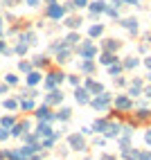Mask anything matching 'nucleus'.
<instances>
[{"instance_id": "7ed1b4c3", "label": "nucleus", "mask_w": 151, "mask_h": 160, "mask_svg": "<svg viewBox=\"0 0 151 160\" xmlns=\"http://www.w3.org/2000/svg\"><path fill=\"white\" fill-rule=\"evenodd\" d=\"M147 66H149V68H151V59H147Z\"/></svg>"}, {"instance_id": "f03ea898", "label": "nucleus", "mask_w": 151, "mask_h": 160, "mask_svg": "<svg viewBox=\"0 0 151 160\" xmlns=\"http://www.w3.org/2000/svg\"><path fill=\"white\" fill-rule=\"evenodd\" d=\"M142 160H151V156H149V153H144V156H142Z\"/></svg>"}, {"instance_id": "20e7f679", "label": "nucleus", "mask_w": 151, "mask_h": 160, "mask_svg": "<svg viewBox=\"0 0 151 160\" xmlns=\"http://www.w3.org/2000/svg\"><path fill=\"white\" fill-rule=\"evenodd\" d=\"M147 95H151V88H147Z\"/></svg>"}, {"instance_id": "39448f33", "label": "nucleus", "mask_w": 151, "mask_h": 160, "mask_svg": "<svg viewBox=\"0 0 151 160\" xmlns=\"http://www.w3.org/2000/svg\"><path fill=\"white\" fill-rule=\"evenodd\" d=\"M149 77H151V74H149Z\"/></svg>"}, {"instance_id": "f257e3e1", "label": "nucleus", "mask_w": 151, "mask_h": 160, "mask_svg": "<svg viewBox=\"0 0 151 160\" xmlns=\"http://www.w3.org/2000/svg\"><path fill=\"white\" fill-rule=\"evenodd\" d=\"M147 142H151V131H147Z\"/></svg>"}]
</instances>
